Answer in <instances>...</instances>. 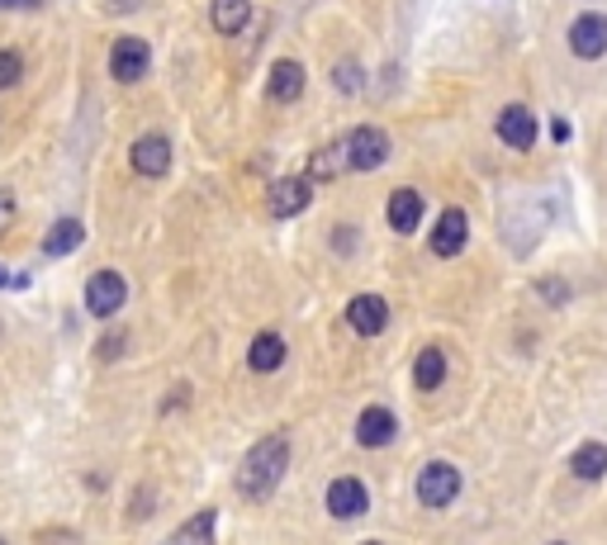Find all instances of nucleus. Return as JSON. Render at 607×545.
<instances>
[{"instance_id":"obj_8","label":"nucleus","mask_w":607,"mask_h":545,"mask_svg":"<svg viewBox=\"0 0 607 545\" xmlns=\"http://www.w3.org/2000/svg\"><path fill=\"white\" fill-rule=\"evenodd\" d=\"M465 242H470V218H465V210H442L437 214V228H432V252L442 256V262H451V256L465 252Z\"/></svg>"},{"instance_id":"obj_3","label":"nucleus","mask_w":607,"mask_h":545,"mask_svg":"<svg viewBox=\"0 0 607 545\" xmlns=\"http://www.w3.org/2000/svg\"><path fill=\"white\" fill-rule=\"evenodd\" d=\"M342 148H346V166L352 172H376V166L390 162V134L384 128H352V134L342 138Z\"/></svg>"},{"instance_id":"obj_26","label":"nucleus","mask_w":607,"mask_h":545,"mask_svg":"<svg viewBox=\"0 0 607 545\" xmlns=\"http://www.w3.org/2000/svg\"><path fill=\"white\" fill-rule=\"evenodd\" d=\"M124 352V332L119 337H105V342H100V360H110V356H119Z\"/></svg>"},{"instance_id":"obj_23","label":"nucleus","mask_w":607,"mask_h":545,"mask_svg":"<svg viewBox=\"0 0 607 545\" xmlns=\"http://www.w3.org/2000/svg\"><path fill=\"white\" fill-rule=\"evenodd\" d=\"M332 86H338V90H361V67H356V62H342V67L332 72Z\"/></svg>"},{"instance_id":"obj_17","label":"nucleus","mask_w":607,"mask_h":545,"mask_svg":"<svg viewBox=\"0 0 607 545\" xmlns=\"http://www.w3.org/2000/svg\"><path fill=\"white\" fill-rule=\"evenodd\" d=\"M413 384L422 389V394H432V389L446 384V352L442 346H422L418 360H413Z\"/></svg>"},{"instance_id":"obj_13","label":"nucleus","mask_w":607,"mask_h":545,"mask_svg":"<svg viewBox=\"0 0 607 545\" xmlns=\"http://www.w3.org/2000/svg\"><path fill=\"white\" fill-rule=\"evenodd\" d=\"M399 436V418L384 404H370L366 413L356 418V441L366 451H380V446H390V441Z\"/></svg>"},{"instance_id":"obj_9","label":"nucleus","mask_w":607,"mask_h":545,"mask_svg":"<svg viewBox=\"0 0 607 545\" xmlns=\"http://www.w3.org/2000/svg\"><path fill=\"white\" fill-rule=\"evenodd\" d=\"M498 138H503V148H513V152H532V142H536V119H532V110L527 105H503L498 110Z\"/></svg>"},{"instance_id":"obj_6","label":"nucleus","mask_w":607,"mask_h":545,"mask_svg":"<svg viewBox=\"0 0 607 545\" xmlns=\"http://www.w3.org/2000/svg\"><path fill=\"white\" fill-rule=\"evenodd\" d=\"M570 53L584 58V62L607 53V15H598V10L574 15V24H570Z\"/></svg>"},{"instance_id":"obj_27","label":"nucleus","mask_w":607,"mask_h":545,"mask_svg":"<svg viewBox=\"0 0 607 545\" xmlns=\"http://www.w3.org/2000/svg\"><path fill=\"white\" fill-rule=\"evenodd\" d=\"M551 138L555 142H570V119H560V114H555V119H551Z\"/></svg>"},{"instance_id":"obj_24","label":"nucleus","mask_w":607,"mask_h":545,"mask_svg":"<svg viewBox=\"0 0 607 545\" xmlns=\"http://www.w3.org/2000/svg\"><path fill=\"white\" fill-rule=\"evenodd\" d=\"M541 300L565 304V280H541Z\"/></svg>"},{"instance_id":"obj_32","label":"nucleus","mask_w":607,"mask_h":545,"mask_svg":"<svg viewBox=\"0 0 607 545\" xmlns=\"http://www.w3.org/2000/svg\"><path fill=\"white\" fill-rule=\"evenodd\" d=\"M0 545H5V541H0Z\"/></svg>"},{"instance_id":"obj_11","label":"nucleus","mask_w":607,"mask_h":545,"mask_svg":"<svg viewBox=\"0 0 607 545\" xmlns=\"http://www.w3.org/2000/svg\"><path fill=\"white\" fill-rule=\"evenodd\" d=\"M346 328L361 337H380L390 328V304H384L380 294H356V300L346 304Z\"/></svg>"},{"instance_id":"obj_7","label":"nucleus","mask_w":607,"mask_h":545,"mask_svg":"<svg viewBox=\"0 0 607 545\" xmlns=\"http://www.w3.org/2000/svg\"><path fill=\"white\" fill-rule=\"evenodd\" d=\"M366 508H370V493L356 474H342L328 484V512L338 522H356V517H366Z\"/></svg>"},{"instance_id":"obj_1","label":"nucleus","mask_w":607,"mask_h":545,"mask_svg":"<svg viewBox=\"0 0 607 545\" xmlns=\"http://www.w3.org/2000/svg\"><path fill=\"white\" fill-rule=\"evenodd\" d=\"M286 470H290V441L280 432H270L266 441H256L248 456H242V465H238V493L248 503H266L270 493L280 489Z\"/></svg>"},{"instance_id":"obj_15","label":"nucleus","mask_w":607,"mask_h":545,"mask_svg":"<svg viewBox=\"0 0 607 545\" xmlns=\"http://www.w3.org/2000/svg\"><path fill=\"white\" fill-rule=\"evenodd\" d=\"M248 366L256 375L280 370V366H286V337H280V332H256L252 346H248Z\"/></svg>"},{"instance_id":"obj_19","label":"nucleus","mask_w":607,"mask_h":545,"mask_svg":"<svg viewBox=\"0 0 607 545\" xmlns=\"http://www.w3.org/2000/svg\"><path fill=\"white\" fill-rule=\"evenodd\" d=\"M81 238H86V228L76 224V218H58V224L48 228V238H43V252L48 256H67V252L81 246Z\"/></svg>"},{"instance_id":"obj_10","label":"nucleus","mask_w":607,"mask_h":545,"mask_svg":"<svg viewBox=\"0 0 607 545\" xmlns=\"http://www.w3.org/2000/svg\"><path fill=\"white\" fill-rule=\"evenodd\" d=\"M308 200H314V186H308V176H280L276 186H270L266 204L276 218H294L308 210Z\"/></svg>"},{"instance_id":"obj_14","label":"nucleus","mask_w":607,"mask_h":545,"mask_svg":"<svg viewBox=\"0 0 607 545\" xmlns=\"http://www.w3.org/2000/svg\"><path fill=\"white\" fill-rule=\"evenodd\" d=\"M266 96H270V100H280V105L300 100V96H304V62L280 58L276 67H270V76H266Z\"/></svg>"},{"instance_id":"obj_25","label":"nucleus","mask_w":607,"mask_h":545,"mask_svg":"<svg viewBox=\"0 0 607 545\" xmlns=\"http://www.w3.org/2000/svg\"><path fill=\"white\" fill-rule=\"evenodd\" d=\"M10 218H15V194H10V190H0V228H5Z\"/></svg>"},{"instance_id":"obj_5","label":"nucleus","mask_w":607,"mask_h":545,"mask_svg":"<svg viewBox=\"0 0 607 545\" xmlns=\"http://www.w3.org/2000/svg\"><path fill=\"white\" fill-rule=\"evenodd\" d=\"M124 300H128V284L119 270H96V276L86 280V308L96 318H114L124 308Z\"/></svg>"},{"instance_id":"obj_18","label":"nucleus","mask_w":607,"mask_h":545,"mask_svg":"<svg viewBox=\"0 0 607 545\" xmlns=\"http://www.w3.org/2000/svg\"><path fill=\"white\" fill-rule=\"evenodd\" d=\"M570 474L584 479V484H598V479L607 474V446L603 441H584V446L570 456Z\"/></svg>"},{"instance_id":"obj_2","label":"nucleus","mask_w":607,"mask_h":545,"mask_svg":"<svg viewBox=\"0 0 607 545\" xmlns=\"http://www.w3.org/2000/svg\"><path fill=\"white\" fill-rule=\"evenodd\" d=\"M418 503L422 508H451L460 498V470L451 460H428L418 470Z\"/></svg>"},{"instance_id":"obj_4","label":"nucleus","mask_w":607,"mask_h":545,"mask_svg":"<svg viewBox=\"0 0 607 545\" xmlns=\"http://www.w3.org/2000/svg\"><path fill=\"white\" fill-rule=\"evenodd\" d=\"M152 67V48L143 43V38H134V34H124V38H114V48H110V76L119 86H134V81H143Z\"/></svg>"},{"instance_id":"obj_30","label":"nucleus","mask_w":607,"mask_h":545,"mask_svg":"<svg viewBox=\"0 0 607 545\" xmlns=\"http://www.w3.org/2000/svg\"><path fill=\"white\" fill-rule=\"evenodd\" d=\"M361 545H380V541H361Z\"/></svg>"},{"instance_id":"obj_22","label":"nucleus","mask_w":607,"mask_h":545,"mask_svg":"<svg viewBox=\"0 0 607 545\" xmlns=\"http://www.w3.org/2000/svg\"><path fill=\"white\" fill-rule=\"evenodd\" d=\"M20 76H24V58L15 53V48H0V90L20 86Z\"/></svg>"},{"instance_id":"obj_31","label":"nucleus","mask_w":607,"mask_h":545,"mask_svg":"<svg viewBox=\"0 0 607 545\" xmlns=\"http://www.w3.org/2000/svg\"><path fill=\"white\" fill-rule=\"evenodd\" d=\"M551 545H565V541H551Z\"/></svg>"},{"instance_id":"obj_16","label":"nucleus","mask_w":607,"mask_h":545,"mask_svg":"<svg viewBox=\"0 0 607 545\" xmlns=\"http://www.w3.org/2000/svg\"><path fill=\"white\" fill-rule=\"evenodd\" d=\"M384 214H390V228L408 238V232H418V224H422V194L408 190V186L394 190L390 194V210H384Z\"/></svg>"},{"instance_id":"obj_29","label":"nucleus","mask_w":607,"mask_h":545,"mask_svg":"<svg viewBox=\"0 0 607 545\" xmlns=\"http://www.w3.org/2000/svg\"><path fill=\"white\" fill-rule=\"evenodd\" d=\"M5 284H24V276H15V280H10L5 270H0V290H5Z\"/></svg>"},{"instance_id":"obj_20","label":"nucleus","mask_w":607,"mask_h":545,"mask_svg":"<svg viewBox=\"0 0 607 545\" xmlns=\"http://www.w3.org/2000/svg\"><path fill=\"white\" fill-rule=\"evenodd\" d=\"M252 20V0H214V29L218 34H242Z\"/></svg>"},{"instance_id":"obj_12","label":"nucleus","mask_w":607,"mask_h":545,"mask_svg":"<svg viewBox=\"0 0 607 545\" xmlns=\"http://www.w3.org/2000/svg\"><path fill=\"white\" fill-rule=\"evenodd\" d=\"M128 162H134V172L138 176H166L172 172V142H166L162 134H143L134 142V152H128Z\"/></svg>"},{"instance_id":"obj_28","label":"nucleus","mask_w":607,"mask_h":545,"mask_svg":"<svg viewBox=\"0 0 607 545\" xmlns=\"http://www.w3.org/2000/svg\"><path fill=\"white\" fill-rule=\"evenodd\" d=\"M43 0H0V10H38Z\"/></svg>"},{"instance_id":"obj_21","label":"nucleus","mask_w":607,"mask_h":545,"mask_svg":"<svg viewBox=\"0 0 607 545\" xmlns=\"http://www.w3.org/2000/svg\"><path fill=\"white\" fill-rule=\"evenodd\" d=\"M214 517H218V512H200V517H190V522L172 536V545H214Z\"/></svg>"}]
</instances>
